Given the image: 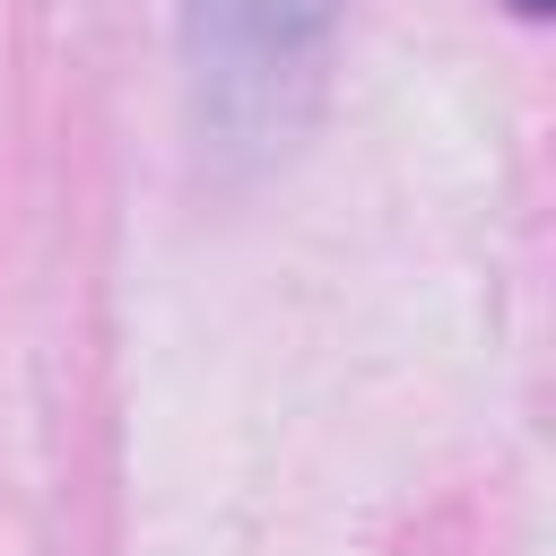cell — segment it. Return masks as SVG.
I'll return each mask as SVG.
<instances>
[{"label":"cell","mask_w":556,"mask_h":556,"mask_svg":"<svg viewBox=\"0 0 556 556\" xmlns=\"http://www.w3.org/2000/svg\"><path fill=\"white\" fill-rule=\"evenodd\" d=\"M513 9H521V17H539V9H547V0H513Z\"/></svg>","instance_id":"2"},{"label":"cell","mask_w":556,"mask_h":556,"mask_svg":"<svg viewBox=\"0 0 556 556\" xmlns=\"http://www.w3.org/2000/svg\"><path fill=\"white\" fill-rule=\"evenodd\" d=\"M330 17L339 0H182L191 104L226 156H261L304 122Z\"/></svg>","instance_id":"1"}]
</instances>
